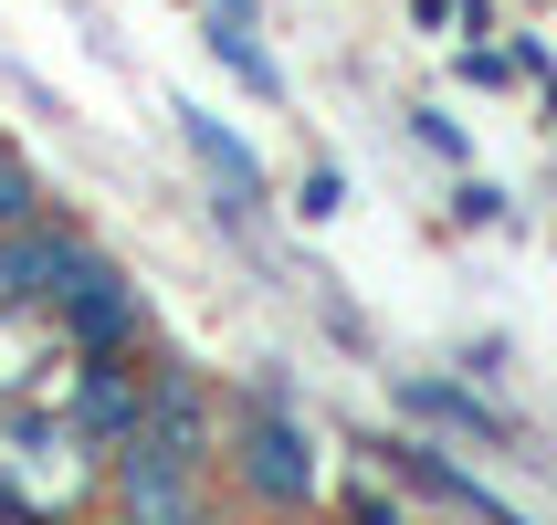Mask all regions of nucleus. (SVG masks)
<instances>
[{
    "mask_svg": "<svg viewBox=\"0 0 557 525\" xmlns=\"http://www.w3.org/2000/svg\"><path fill=\"white\" fill-rule=\"evenodd\" d=\"M0 484H11V495H32L42 515L85 504V484H95V432L74 421V410L0 400Z\"/></svg>",
    "mask_w": 557,
    "mask_h": 525,
    "instance_id": "nucleus-1",
    "label": "nucleus"
},
{
    "mask_svg": "<svg viewBox=\"0 0 557 525\" xmlns=\"http://www.w3.org/2000/svg\"><path fill=\"white\" fill-rule=\"evenodd\" d=\"M221 463H232L243 504H263V515H306L315 504V452H306V432H295L284 400H243L232 410V421H221Z\"/></svg>",
    "mask_w": 557,
    "mask_h": 525,
    "instance_id": "nucleus-2",
    "label": "nucleus"
},
{
    "mask_svg": "<svg viewBox=\"0 0 557 525\" xmlns=\"http://www.w3.org/2000/svg\"><path fill=\"white\" fill-rule=\"evenodd\" d=\"M53 337L74 347V358H137V337H148V295L126 284V263H106V252H74L53 284Z\"/></svg>",
    "mask_w": 557,
    "mask_h": 525,
    "instance_id": "nucleus-3",
    "label": "nucleus"
},
{
    "mask_svg": "<svg viewBox=\"0 0 557 525\" xmlns=\"http://www.w3.org/2000/svg\"><path fill=\"white\" fill-rule=\"evenodd\" d=\"M137 441L169 452V463H189V473L221 452V410H211V389H200V368H169V358L148 368V421H137Z\"/></svg>",
    "mask_w": 557,
    "mask_h": 525,
    "instance_id": "nucleus-4",
    "label": "nucleus"
},
{
    "mask_svg": "<svg viewBox=\"0 0 557 525\" xmlns=\"http://www.w3.org/2000/svg\"><path fill=\"white\" fill-rule=\"evenodd\" d=\"M74 252H85V232H74V221H53V211L11 221V232H0V305L53 315V284H63V263H74Z\"/></svg>",
    "mask_w": 557,
    "mask_h": 525,
    "instance_id": "nucleus-5",
    "label": "nucleus"
},
{
    "mask_svg": "<svg viewBox=\"0 0 557 525\" xmlns=\"http://www.w3.org/2000/svg\"><path fill=\"white\" fill-rule=\"evenodd\" d=\"M74 421L95 432V452H126L137 421H148V368H126V358H74Z\"/></svg>",
    "mask_w": 557,
    "mask_h": 525,
    "instance_id": "nucleus-6",
    "label": "nucleus"
},
{
    "mask_svg": "<svg viewBox=\"0 0 557 525\" xmlns=\"http://www.w3.org/2000/svg\"><path fill=\"white\" fill-rule=\"evenodd\" d=\"M169 116H180L189 158L211 168L221 211H232V221H252V211H263V168H252V148H243V137H232V126H221V116H200V105H169Z\"/></svg>",
    "mask_w": 557,
    "mask_h": 525,
    "instance_id": "nucleus-7",
    "label": "nucleus"
},
{
    "mask_svg": "<svg viewBox=\"0 0 557 525\" xmlns=\"http://www.w3.org/2000/svg\"><path fill=\"white\" fill-rule=\"evenodd\" d=\"M389 463H400V484H421V495H442L453 515H473V525H536V515H516V504H495L484 484H473V473H453L442 452H421V441H400Z\"/></svg>",
    "mask_w": 557,
    "mask_h": 525,
    "instance_id": "nucleus-8",
    "label": "nucleus"
},
{
    "mask_svg": "<svg viewBox=\"0 0 557 525\" xmlns=\"http://www.w3.org/2000/svg\"><path fill=\"white\" fill-rule=\"evenodd\" d=\"M400 410L410 421H442V432H473V441H505L495 400H473V389H453V378H400Z\"/></svg>",
    "mask_w": 557,
    "mask_h": 525,
    "instance_id": "nucleus-9",
    "label": "nucleus"
},
{
    "mask_svg": "<svg viewBox=\"0 0 557 525\" xmlns=\"http://www.w3.org/2000/svg\"><path fill=\"white\" fill-rule=\"evenodd\" d=\"M211 53L243 74L252 95H284V74H274V53H263V32H252V0H211Z\"/></svg>",
    "mask_w": 557,
    "mask_h": 525,
    "instance_id": "nucleus-10",
    "label": "nucleus"
},
{
    "mask_svg": "<svg viewBox=\"0 0 557 525\" xmlns=\"http://www.w3.org/2000/svg\"><path fill=\"white\" fill-rule=\"evenodd\" d=\"M32 368H42V326H32L22 305H0V400H22Z\"/></svg>",
    "mask_w": 557,
    "mask_h": 525,
    "instance_id": "nucleus-11",
    "label": "nucleus"
},
{
    "mask_svg": "<svg viewBox=\"0 0 557 525\" xmlns=\"http://www.w3.org/2000/svg\"><path fill=\"white\" fill-rule=\"evenodd\" d=\"M32 211H42V179H32L22 158L0 148V232H11V221H32Z\"/></svg>",
    "mask_w": 557,
    "mask_h": 525,
    "instance_id": "nucleus-12",
    "label": "nucleus"
},
{
    "mask_svg": "<svg viewBox=\"0 0 557 525\" xmlns=\"http://www.w3.org/2000/svg\"><path fill=\"white\" fill-rule=\"evenodd\" d=\"M337 200H347V179H337V168H315V179H306V200H295V211H306V221H337Z\"/></svg>",
    "mask_w": 557,
    "mask_h": 525,
    "instance_id": "nucleus-13",
    "label": "nucleus"
},
{
    "mask_svg": "<svg viewBox=\"0 0 557 525\" xmlns=\"http://www.w3.org/2000/svg\"><path fill=\"white\" fill-rule=\"evenodd\" d=\"M347 525H400V504L389 495H347Z\"/></svg>",
    "mask_w": 557,
    "mask_h": 525,
    "instance_id": "nucleus-14",
    "label": "nucleus"
},
{
    "mask_svg": "<svg viewBox=\"0 0 557 525\" xmlns=\"http://www.w3.org/2000/svg\"><path fill=\"white\" fill-rule=\"evenodd\" d=\"M0 525H53V515H42L32 495H11V484H0Z\"/></svg>",
    "mask_w": 557,
    "mask_h": 525,
    "instance_id": "nucleus-15",
    "label": "nucleus"
},
{
    "mask_svg": "<svg viewBox=\"0 0 557 525\" xmlns=\"http://www.w3.org/2000/svg\"><path fill=\"white\" fill-rule=\"evenodd\" d=\"M410 11H421V22H453V11H463V0H410Z\"/></svg>",
    "mask_w": 557,
    "mask_h": 525,
    "instance_id": "nucleus-16",
    "label": "nucleus"
},
{
    "mask_svg": "<svg viewBox=\"0 0 557 525\" xmlns=\"http://www.w3.org/2000/svg\"><path fill=\"white\" fill-rule=\"evenodd\" d=\"M274 525H326V515H315V504H306V515H274Z\"/></svg>",
    "mask_w": 557,
    "mask_h": 525,
    "instance_id": "nucleus-17",
    "label": "nucleus"
}]
</instances>
